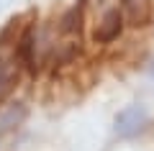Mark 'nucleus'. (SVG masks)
Instances as JSON below:
<instances>
[{
	"label": "nucleus",
	"mask_w": 154,
	"mask_h": 151,
	"mask_svg": "<svg viewBox=\"0 0 154 151\" xmlns=\"http://www.w3.org/2000/svg\"><path fill=\"white\" fill-rule=\"evenodd\" d=\"M149 123H152V113H149L146 105H126L123 110H118L113 118V131L118 138H136L139 133H144V131L149 128Z\"/></svg>",
	"instance_id": "f257e3e1"
},
{
	"label": "nucleus",
	"mask_w": 154,
	"mask_h": 151,
	"mask_svg": "<svg viewBox=\"0 0 154 151\" xmlns=\"http://www.w3.org/2000/svg\"><path fill=\"white\" fill-rule=\"evenodd\" d=\"M121 31H123V13L118 11V8H110V11H105V16L100 18L93 38L98 44H110V41H116V38L121 36Z\"/></svg>",
	"instance_id": "f03ea898"
},
{
	"label": "nucleus",
	"mask_w": 154,
	"mask_h": 151,
	"mask_svg": "<svg viewBox=\"0 0 154 151\" xmlns=\"http://www.w3.org/2000/svg\"><path fill=\"white\" fill-rule=\"evenodd\" d=\"M123 11L131 26H146L152 18V3L149 0H123Z\"/></svg>",
	"instance_id": "7ed1b4c3"
},
{
	"label": "nucleus",
	"mask_w": 154,
	"mask_h": 151,
	"mask_svg": "<svg viewBox=\"0 0 154 151\" xmlns=\"http://www.w3.org/2000/svg\"><path fill=\"white\" fill-rule=\"evenodd\" d=\"M16 82H18V69H16V64L8 62V59H0V103L11 95V90L16 87Z\"/></svg>",
	"instance_id": "20e7f679"
},
{
	"label": "nucleus",
	"mask_w": 154,
	"mask_h": 151,
	"mask_svg": "<svg viewBox=\"0 0 154 151\" xmlns=\"http://www.w3.org/2000/svg\"><path fill=\"white\" fill-rule=\"evenodd\" d=\"M26 118V108H23L21 103H16V105H11L8 108V113L0 118V131H11V128H16L21 120Z\"/></svg>",
	"instance_id": "39448f33"
},
{
	"label": "nucleus",
	"mask_w": 154,
	"mask_h": 151,
	"mask_svg": "<svg viewBox=\"0 0 154 151\" xmlns=\"http://www.w3.org/2000/svg\"><path fill=\"white\" fill-rule=\"evenodd\" d=\"M59 31L62 33H77V31H80V8H72V11L62 18Z\"/></svg>",
	"instance_id": "423d86ee"
}]
</instances>
